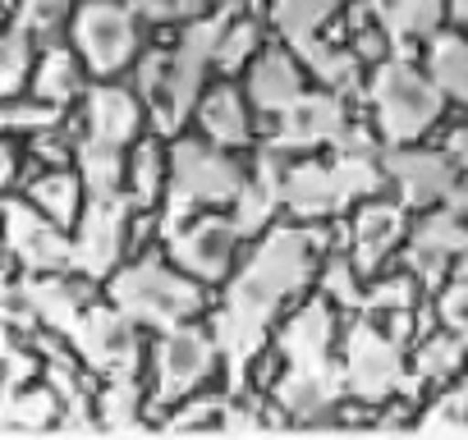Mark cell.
<instances>
[{
	"mask_svg": "<svg viewBox=\"0 0 468 440\" xmlns=\"http://www.w3.org/2000/svg\"><path fill=\"white\" fill-rule=\"evenodd\" d=\"M115 299L129 317L138 321H188L202 308V289L197 280H188L184 271H170L161 262H138L115 280Z\"/></svg>",
	"mask_w": 468,
	"mask_h": 440,
	"instance_id": "obj_1",
	"label": "cell"
},
{
	"mask_svg": "<svg viewBox=\"0 0 468 440\" xmlns=\"http://www.w3.org/2000/svg\"><path fill=\"white\" fill-rule=\"evenodd\" d=\"M441 97H445V92H441L436 83H427V79H422L413 65H404V60L381 65V69H377V79H372L377 120H381V129H386V138H390V142L418 138V133L436 120Z\"/></svg>",
	"mask_w": 468,
	"mask_h": 440,
	"instance_id": "obj_2",
	"label": "cell"
},
{
	"mask_svg": "<svg viewBox=\"0 0 468 440\" xmlns=\"http://www.w3.org/2000/svg\"><path fill=\"white\" fill-rule=\"evenodd\" d=\"M74 37H79V56L97 74H115L138 47L129 10L111 5V0H88V5L79 10V19H74Z\"/></svg>",
	"mask_w": 468,
	"mask_h": 440,
	"instance_id": "obj_3",
	"label": "cell"
},
{
	"mask_svg": "<svg viewBox=\"0 0 468 440\" xmlns=\"http://www.w3.org/2000/svg\"><path fill=\"white\" fill-rule=\"evenodd\" d=\"M234 244H239L234 215H202L175 239V262H179V271H188L197 280H216L229 271Z\"/></svg>",
	"mask_w": 468,
	"mask_h": 440,
	"instance_id": "obj_4",
	"label": "cell"
},
{
	"mask_svg": "<svg viewBox=\"0 0 468 440\" xmlns=\"http://www.w3.org/2000/svg\"><path fill=\"white\" fill-rule=\"evenodd\" d=\"M390 170L399 179V193L413 202V206H427V202H441L454 193V170H450V156L441 152H404V156H390Z\"/></svg>",
	"mask_w": 468,
	"mask_h": 440,
	"instance_id": "obj_5",
	"label": "cell"
},
{
	"mask_svg": "<svg viewBox=\"0 0 468 440\" xmlns=\"http://www.w3.org/2000/svg\"><path fill=\"white\" fill-rule=\"evenodd\" d=\"M253 101L267 115H290L294 106H303V69L285 56V51H267L253 65Z\"/></svg>",
	"mask_w": 468,
	"mask_h": 440,
	"instance_id": "obj_6",
	"label": "cell"
},
{
	"mask_svg": "<svg viewBox=\"0 0 468 440\" xmlns=\"http://www.w3.org/2000/svg\"><path fill=\"white\" fill-rule=\"evenodd\" d=\"M88 124H92V138L97 142L124 147L129 138H138L143 115H138V101L129 92H120V88H92L88 92Z\"/></svg>",
	"mask_w": 468,
	"mask_h": 440,
	"instance_id": "obj_7",
	"label": "cell"
},
{
	"mask_svg": "<svg viewBox=\"0 0 468 440\" xmlns=\"http://www.w3.org/2000/svg\"><path fill=\"white\" fill-rule=\"evenodd\" d=\"M202 115V133L211 138V147H244L249 142V115H244V101L234 88H211L197 106Z\"/></svg>",
	"mask_w": 468,
	"mask_h": 440,
	"instance_id": "obj_8",
	"label": "cell"
},
{
	"mask_svg": "<svg viewBox=\"0 0 468 440\" xmlns=\"http://www.w3.org/2000/svg\"><path fill=\"white\" fill-rule=\"evenodd\" d=\"M211 362V344L197 335V330H170V340L161 344V372H165V385H193Z\"/></svg>",
	"mask_w": 468,
	"mask_h": 440,
	"instance_id": "obj_9",
	"label": "cell"
},
{
	"mask_svg": "<svg viewBox=\"0 0 468 440\" xmlns=\"http://www.w3.org/2000/svg\"><path fill=\"white\" fill-rule=\"evenodd\" d=\"M79 188H88L83 174H74V170H51V174L33 179V206L51 220V225H69V220H79V211H83Z\"/></svg>",
	"mask_w": 468,
	"mask_h": 440,
	"instance_id": "obj_10",
	"label": "cell"
},
{
	"mask_svg": "<svg viewBox=\"0 0 468 440\" xmlns=\"http://www.w3.org/2000/svg\"><path fill=\"white\" fill-rule=\"evenodd\" d=\"M79 88H83V60H79L74 51H65V47L47 51L42 65L33 69V97H42L47 106L69 101Z\"/></svg>",
	"mask_w": 468,
	"mask_h": 440,
	"instance_id": "obj_11",
	"label": "cell"
},
{
	"mask_svg": "<svg viewBox=\"0 0 468 440\" xmlns=\"http://www.w3.org/2000/svg\"><path fill=\"white\" fill-rule=\"evenodd\" d=\"M83 344H88V353H92L101 367H120V362H129V358L138 353V340H133L129 321H124V317H111V312H92V317H88Z\"/></svg>",
	"mask_w": 468,
	"mask_h": 440,
	"instance_id": "obj_12",
	"label": "cell"
},
{
	"mask_svg": "<svg viewBox=\"0 0 468 440\" xmlns=\"http://www.w3.org/2000/svg\"><path fill=\"white\" fill-rule=\"evenodd\" d=\"M399 206H381V202H372V206H363V215H358V230H354V239H358V267L367 271V267H377V257L404 235V225H399Z\"/></svg>",
	"mask_w": 468,
	"mask_h": 440,
	"instance_id": "obj_13",
	"label": "cell"
},
{
	"mask_svg": "<svg viewBox=\"0 0 468 440\" xmlns=\"http://www.w3.org/2000/svg\"><path fill=\"white\" fill-rule=\"evenodd\" d=\"M431 79L445 97L468 101V42L463 37H436L431 42Z\"/></svg>",
	"mask_w": 468,
	"mask_h": 440,
	"instance_id": "obj_14",
	"label": "cell"
},
{
	"mask_svg": "<svg viewBox=\"0 0 468 440\" xmlns=\"http://www.w3.org/2000/svg\"><path fill=\"white\" fill-rule=\"evenodd\" d=\"M253 51H258V24H253V19L229 24V28H225V42H220V51H216V65H220V69H239Z\"/></svg>",
	"mask_w": 468,
	"mask_h": 440,
	"instance_id": "obj_15",
	"label": "cell"
},
{
	"mask_svg": "<svg viewBox=\"0 0 468 440\" xmlns=\"http://www.w3.org/2000/svg\"><path fill=\"white\" fill-rule=\"evenodd\" d=\"M441 317L450 321V335H468V280H459L441 299Z\"/></svg>",
	"mask_w": 468,
	"mask_h": 440,
	"instance_id": "obj_16",
	"label": "cell"
},
{
	"mask_svg": "<svg viewBox=\"0 0 468 440\" xmlns=\"http://www.w3.org/2000/svg\"><path fill=\"white\" fill-rule=\"evenodd\" d=\"M445 152H450V161H454V165H463V170H468V129H459V133L450 138V147H445Z\"/></svg>",
	"mask_w": 468,
	"mask_h": 440,
	"instance_id": "obj_17",
	"label": "cell"
},
{
	"mask_svg": "<svg viewBox=\"0 0 468 440\" xmlns=\"http://www.w3.org/2000/svg\"><path fill=\"white\" fill-rule=\"evenodd\" d=\"M175 10H179L184 19H193V24H197V19L211 10V0H175Z\"/></svg>",
	"mask_w": 468,
	"mask_h": 440,
	"instance_id": "obj_18",
	"label": "cell"
}]
</instances>
